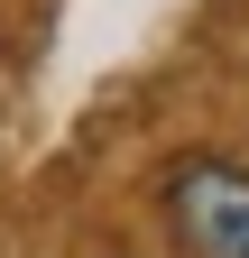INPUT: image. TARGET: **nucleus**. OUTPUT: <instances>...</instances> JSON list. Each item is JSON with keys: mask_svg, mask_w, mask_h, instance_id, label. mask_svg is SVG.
<instances>
[{"mask_svg": "<svg viewBox=\"0 0 249 258\" xmlns=\"http://www.w3.org/2000/svg\"><path fill=\"white\" fill-rule=\"evenodd\" d=\"M166 231L184 258H249V175L231 157H184L166 175Z\"/></svg>", "mask_w": 249, "mask_h": 258, "instance_id": "1", "label": "nucleus"}]
</instances>
